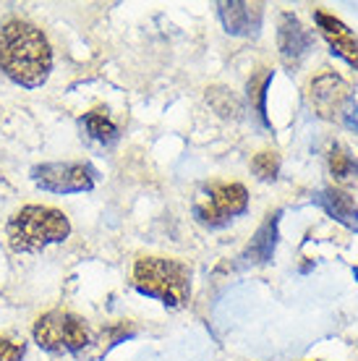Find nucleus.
I'll list each match as a JSON object with an SVG mask.
<instances>
[{"instance_id": "f257e3e1", "label": "nucleus", "mask_w": 358, "mask_h": 361, "mask_svg": "<svg viewBox=\"0 0 358 361\" xmlns=\"http://www.w3.org/2000/svg\"><path fill=\"white\" fill-rule=\"evenodd\" d=\"M0 71L18 87H42L53 71V50L42 29L24 18H8L0 27Z\"/></svg>"}, {"instance_id": "f03ea898", "label": "nucleus", "mask_w": 358, "mask_h": 361, "mask_svg": "<svg viewBox=\"0 0 358 361\" xmlns=\"http://www.w3.org/2000/svg\"><path fill=\"white\" fill-rule=\"evenodd\" d=\"M71 233V223L61 209L27 204L13 212L6 226L8 246L18 254H37L50 244H61Z\"/></svg>"}, {"instance_id": "7ed1b4c3", "label": "nucleus", "mask_w": 358, "mask_h": 361, "mask_svg": "<svg viewBox=\"0 0 358 361\" xmlns=\"http://www.w3.org/2000/svg\"><path fill=\"white\" fill-rule=\"evenodd\" d=\"M134 286L142 296L160 298L165 307H183L191 296V270L171 257H139Z\"/></svg>"}, {"instance_id": "20e7f679", "label": "nucleus", "mask_w": 358, "mask_h": 361, "mask_svg": "<svg viewBox=\"0 0 358 361\" xmlns=\"http://www.w3.org/2000/svg\"><path fill=\"white\" fill-rule=\"evenodd\" d=\"M32 335H35V343L50 353H79L92 343L87 322L63 309H53L47 314L37 317Z\"/></svg>"}, {"instance_id": "39448f33", "label": "nucleus", "mask_w": 358, "mask_h": 361, "mask_svg": "<svg viewBox=\"0 0 358 361\" xmlns=\"http://www.w3.org/2000/svg\"><path fill=\"white\" fill-rule=\"evenodd\" d=\"M249 207V191L241 183H209L206 197L194 204V217L206 228L228 226L235 215H243Z\"/></svg>"}, {"instance_id": "423d86ee", "label": "nucleus", "mask_w": 358, "mask_h": 361, "mask_svg": "<svg viewBox=\"0 0 358 361\" xmlns=\"http://www.w3.org/2000/svg\"><path fill=\"white\" fill-rule=\"evenodd\" d=\"M97 171L90 163H45L32 168V180L50 194H81L94 189Z\"/></svg>"}, {"instance_id": "0eeeda50", "label": "nucleus", "mask_w": 358, "mask_h": 361, "mask_svg": "<svg viewBox=\"0 0 358 361\" xmlns=\"http://www.w3.org/2000/svg\"><path fill=\"white\" fill-rule=\"evenodd\" d=\"M309 97H311L314 110L322 118H327V121H335V118H338V121H340V113H342V108H345V102L350 99V92H348V84L342 82L338 73L324 71L311 82Z\"/></svg>"}, {"instance_id": "6e6552de", "label": "nucleus", "mask_w": 358, "mask_h": 361, "mask_svg": "<svg viewBox=\"0 0 358 361\" xmlns=\"http://www.w3.org/2000/svg\"><path fill=\"white\" fill-rule=\"evenodd\" d=\"M311 45H314L311 32L304 29V24L293 13H283L278 29V47L283 61L288 66H298L306 58V53L311 50Z\"/></svg>"}, {"instance_id": "1a4fd4ad", "label": "nucleus", "mask_w": 358, "mask_h": 361, "mask_svg": "<svg viewBox=\"0 0 358 361\" xmlns=\"http://www.w3.org/2000/svg\"><path fill=\"white\" fill-rule=\"evenodd\" d=\"M314 21H316V27L322 32V37L330 42L332 53L340 55L345 63H350L353 68H358V39L353 37L345 24H342L340 18L330 16V13H324V11H316L314 13Z\"/></svg>"}, {"instance_id": "9d476101", "label": "nucleus", "mask_w": 358, "mask_h": 361, "mask_svg": "<svg viewBox=\"0 0 358 361\" xmlns=\"http://www.w3.org/2000/svg\"><path fill=\"white\" fill-rule=\"evenodd\" d=\"M261 16L264 8L259 3H220V18H223V27L228 35L235 37H257L261 27Z\"/></svg>"}, {"instance_id": "9b49d317", "label": "nucleus", "mask_w": 358, "mask_h": 361, "mask_svg": "<svg viewBox=\"0 0 358 361\" xmlns=\"http://www.w3.org/2000/svg\"><path fill=\"white\" fill-rule=\"evenodd\" d=\"M278 226H280V209L269 212L264 217V223L257 228V233L251 238V244L246 246V252L241 254V259L246 264H267L275 254L278 246Z\"/></svg>"}, {"instance_id": "f8f14e48", "label": "nucleus", "mask_w": 358, "mask_h": 361, "mask_svg": "<svg viewBox=\"0 0 358 361\" xmlns=\"http://www.w3.org/2000/svg\"><path fill=\"white\" fill-rule=\"evenodd\" d=\"M314 202L330 217H335L338 223H342L350 231H358V207H356V199L350 197L348 191L330 186V189H322L319 194H314Z\"/></svg>"}, {"instance_id": "ddd939ff", "label": "nucleus", "mask_w": 358, "mask_h": 361, "mask_svg": "<svg viewBox=\"0 0 358 361\" xmlns=\"http://www.w3.org/2000/svg\"><path fill=\"white\" fill-rule=\"evenodd\" d=\"M81 128H84V134L99 142V145H113L118 139V126L108 118L105 110H90V113H84L81 118Z\"/></svg>"}, {"instance_id": "4468645a", "label": "nucleus", "mask_w": 358, "mask_h": 361, "mask_svg": "<svg viewBox=\"0 0 358 361\" xmlns=\"http://www.w3.org/2000/svg\"><path fill=\"white\" fill-rule=\"evenodd\" d=\"M330 173L340 186H356L358 183V160L342 145H335L330 152Z\"/></svg>"}, {"instance_id": "2eb2a0df", "label": "nucleus", "mask_w": 358, "mask_h": 361, "mask_svg": "<svg viewBox=\"0 0 358 361\" xmlns=\"http://www.w3.org/2000/svg\"><path fill=\"white\" fill-rule=\"evenodd\" d=\"M269 82H272V71H261L257 73V76H251L249 82V99H251V110L257 113V118H259L264 126H269L267 121V87Z\"/></svg>"}, {"instance_id": "dca6fc26", "label": "nucleus", "mask_w": 358, "mask_h": 361, "mask_svg": "<svg viewBox=\"0 0 358 361\" xmlns=\"http://www.w3.org/2000/svg\"><path fill=\"white\" fill-rule=\"evenodd\" d=\"M206 99H209V105H212L223 118H241L243 105H241V99L235 97L230 90H225V87H212V90H206Z\"/></svg>"}, {"instance_id": "f3484780", "label": "nucleus", "mask_w": 358, "mask_h": 361, "mask_svg": "<svg viewBox=\"0 0 358 361\" xmlns=\"http://www.w3.org/2000/svg\"><path fill=\"white\" fill-rule=\"evenodd\" d=\"M251 171L261 180H275L280 173V154L272 152V149H264L251 160Z\"/></svg>"}, {"instance_id": "a211bd4d", "label": "nucleus", "mask_w": 358, "mask_h": 361, "mask_svg": "<svg viewBox=\"0 0 358 361\" xmlns=\"http://www.w3.org/2000/svg\"><path fill=\"white\" fill-rule=\"evenodd\" d=\"M24 353H27V343L24 341L0 335V361H21Z\"/></svg>"}, {"instance_id": "6ab92c4d", "label": "nucleus", "mask_w": 358, "mask_h": 361, "mask_svg": "<svg viewBox=\"0 0 358 361\" xmlns=\"http://www.w3.org/2000/svg\"><path fill=\"white\" fill-rule=\"evenodd\" d=\"M340 123H342V126H348L350 131H356V134H358V102L353 97H350L348 102H345V108H342Z\"/></svg>"}, {"instance_id": "aec40b11", "label": "nucleus", "mask_w": 358, "mask_h": 361, "mask_svg": "<svg viewBox=\"0 0 358 361\" xmlns=\"http://www.w3.org/2000/svg\"><path fill=\"white\" fill-rule=\"evenodd\" d=\"M353 275H356V280H358V267H356V270H353Z\"/></svg>"}]
</instances>
